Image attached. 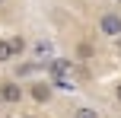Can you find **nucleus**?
<instances>
[{
    "label": "nucleus",
    "instance_id": "obj_8",
    "mask_svg": "<svg viewBox=\"0 0 121 118\" xmlns=\"http://www.w3.org/2000/svg\"><path fill=\"white\" fill-rule=\"evenodd\" d=\"M48 83L54 89H67V93L73 89V80H70V77H48Z\"/></svg>",
    "mask_w": 121,
    "mask_h": 118
},
{
    "label": "nucleus",
    "instance_id": "obj_12",
    "mask_svg": "<svg viewBox=\"0 0 121 118\" xmlns=\"http://www.w3.org/2000/svg\"><path fill=\"white\" fill-rule=\"evenodd\" d=\"M6 3H10V0H0V6H6Z\"/></svg>",
    "mask_w": 121,
    "mask_h": 118
},
{
    "label": "nucleus",
    "instance_id": "obj_5",
    "mask_svg": "<svg viewBox=\"0 0 121 118\" xmlns=\"http://www.w3.org/2000/svg\"><path fill=\"white\" fill-rule=\"evenodd\" d=\"M10 48H13V61H16V57H22L26 51H29V42H26V35H10Z\"/></svg>",
    "mask_w": 121,
    "mask_h": 118
},
{
    "label": "nucleus",
    "instance_id": "obj_1",
    "mask_svg": "<svg viewBox=\"0 0 121 118\" xmlns=\"http://www.w3.org/2000/svg\"><path fill=\"white\" fill-rule=\"evenodd\" d=\"M96 32L108 42H118L121 38V13L118 10H105L96 16Z\"/></svg>",
    "mask_w": 121,
    "mask_h": 118
},
{
    "label": "nucleus",
    "instance_id": "obj_9",
    "mask_svg": "<svg viewBox=\"0 0 121 118\" xmlns=\"http://www.w3.org/2000/svg\"><path fill=\"white\" fill-rule=\"evenodd\" d=\"M77 57H80V61H89V57H92V48H89L86 42H80V45H77Z\"/></svg>",
    "mask_w": 121,
    "mask_h": 118
},
{
    "label": "nucleus",
    "instance_id": "obj_4",
    "mask_svg": "<svg viewBox=\"0 0 121 118\" xmlns=\"http://www.w3.org/2000/svg\"><path fill=\"white\" fill-rule=\"evenodd\" d=\"M29 51H32V61H42V57H48V61H51V57H54V45H51L48 42V38H38V42H32L29 45Z\"/></svg>",
    "mask_w": 121,
    "mask_h": 118
},
{
    "label": "nucleus",
    "instance_id": "obj_3",
    "mask_svg": "<svg viewBox=\"0 0 121 118\" xmlns=\"http://www.w3.org/2000/svg\"><path fill=\"white\" fill-rule=\"evenodd\" d=\"M26 96H32V102H38V105H48V102L54 99V86H51L48 80H32L29 86H26Z\"/></svg>",
    "mask_w": 121,
    "mask_h": 118
},
{
    "label": "nucleus",
    "instance_id": "obj_13",
    "mask_svg": "<svg viewBox=\"0 0 121 118\" xmlns=\"http://www.w3.org/2000/svg\"><path fill=\"white\" fill-rule=\"evenodd\" d=\"M0 112H3V99H0Z\"/></svg>",
    "mask_w": 121,
    "mask_h": 118
},
{
    "label": "nucleus",
    "instance_id": "obj_7",
    "mask_svg": "<svg viewBox=\"0 0 121 118\" xmlns=\"http://www.w3.org/2000/svg\"><path fill=\"white\" fill-rule=\"evenodd\" d=\"M0 64H13V48H10V38H0Z\"/></svg>",
    "mask_w": 121,
    "mask_h": 118
},
{
    "label": "nucleus",
    "instance_id": "obj_10",
    "mask_svg": "<svg viewBox=\"0 0 121 118\" xmlns=\"http://www.w3.org/2000/svg\"><path fill=\"white\" fill-rule=\"evenodd\" d=\"M112 96H115V102H118V105H121V80L115 83V86H112Z\"/></svg>",
    "mask_w": 121,
    "mask_h": 118
},
{
    "label": "nucleus",
    "instance_id": "obj_2",
    "mask_svg": "<svg viewBox=\"0 0 121 118\" xmlns=\"http://www.w3.org/2000/svg\"><path fill=\"white\" fill-rule=\"evenodd\" d=\"M0 99H3V105H19L26 99V83L16 80V77L0 80Z\"/></svg>",
    "mask_w": 121,
    "mask_h": 118
},
{
    "label": "nucleus",
    "instance_id": "obj_6",
    "mask_svg": "<svg viewBox=\"0 0 121 118\" xmlns=\"http://www.w3.org/2000/svg\"><path fill=\"white\" fill-rule=\"evenodd\" d=\"M73 118H102V112L96 105H77L73 109Z\"/></svg>",
    "mask_w": 121,
    "mask_h": 118
},
{
    "label": "nucleus",
    "instance_id": "obj_11",
    "mask_svg": "<svg viewBox=\"0 0 121 118\" xmlns=\"http://www.w3.org/2000/svg\"><path fill=\"white\" fill-rule=\"evenodd\" d=\"M115 51H118V54H121V38H118V42H115Z\"/></svg>",
    "mask_w": 121,
    "mask_h": 118
}]
</instances>
